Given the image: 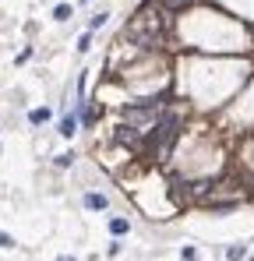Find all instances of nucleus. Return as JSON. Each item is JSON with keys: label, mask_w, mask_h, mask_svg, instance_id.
<instances>
[{"label": "nucleus", "mask_w": 254, "mask_h": 261, "mask_svg": "<svg viewBox=\"0 0 254 261\" xmlns=\"http://www.w3.org/2000/svg\"><path fill=\"white\" fill-rule=\"evenodd\" d=\"M180 127H184V117L173 113V109H162L159 120L152 124V131L145 134V148H141V156H145V159H159V156H166V152H169V145L177 141Z\"/></svg>", "instance_id": "f257e3e1"}, {"label": "nucleus", "mask_w": 254, "mask_h": 261, "mask_svg": "<svg viewBox=\"0 0 254 261\" xmlns=\"http://www.w3.org/2000/svg\"><path fill=\"white\" fill-rule=\"evenodd\" d=\"M162 32H166V18H162V7L155 11V7L148 4V7H141V11H138V14L131 18V25H127V39H131L134 46H155Z\"/></svg>", "instance_id": "f03ea898"}, {"label": "nucleus", "mask_w": 254, "mask_h": 261, "mask_svg": "<svg viewBox=\"0 0 254 261\" xmlns=\"http://www.w3.org/2000/svg\"><path fill=\"white\" fill-rule=\"evenodd\" d=\"M113 141H120L124 148H131V152H141V148H145V131H138L131 124H120L113 131Z\"/></svg>", "instance_id": "7ed1b4c3"}, {"label": "nucleus", "mask_w": 254, "mask_h": 261, "mask_svg": "<svg viewBox=\"0 0 254 261\" xmlns=\"http://www.w3.org/2000/svg\"><path fill=\"white\" fill-rule=\"evenodd\" d=\"M155 4H159L166 14H177V11H187V7H194L198 0H155Z\"/></svg>", "instance_id": "20e7f679"}, {"label": "nucleus", "mask_w": 254, "mask_h": 261, "mask_svg": "<svg viewBox=\"0 0 254 261\" xmlns=\"http://www.w3.org/2000/svg\"><path fill=\"white\" fill-rule=\"evenodd\" d=\"M106 205H110L106 194H96V191H92V194H85V208H92V212H106Z\"/></svg>", "instance_id": "39448f33"}, {"label": "nucleus", "mask_w": 254, "mask_h": 261, "mask_svg": "<svg viewBox=\"0 0 254 261\" xmlns=\"http://www.w3.org/2000/svg\"><path fill=\"white\" fill-rule=\"evenodd\" d=\"M127 230H131V222H127V219H110V233L113 237H124Z\"/></svg>", "instance_id": "423d86ee"}, {"label": "nucleus", "mask_w": 254, "mask_h": 261, "mask_svg": "<svg viewBox=\"0 0 254 261\" xmlns=\"http://www.w3.org/2000/svg\"><path fill=\"white\" fill-rule=\"evenodd\" d=\"M28 120H32V124H46V120H50V109H46V106L32 109V113H28Z\"/></svg>", "instance_id": "0eeeda50"}, {"label": "nucleus", "mask_w": 254, "mask_h": 261, "mask_svg": "<svg viewBox=\"0 0 254 261\" xmlns=\"http://www.w3.org/2000/svg\"><path fill=\"white\" fill-rule=\"evenodd\" d=\"M74 127H78V120H74V117L67 113V117L60 120V134H64V138H71V134H74Z\"/></svg>", "instance_id": "6e6552de"}, {"label": "nucleus", "mask_w": 254, "mask_h": 261, "mask_svg": "<svg viewBox=\"0 0 254 261\" xmlns=\"http://www.w3.org/2000/svg\"><path fill=\"white\" fill-rule=\"evenodd\" d=\"M71 11H74L71 4H57V7H53V18H57V21H67V18H71Z\"/></svg>", "instance_id": "1a4fd4ad"}, {"label": "nucleus", "mask_w": 254, "mask_h": 261, "mask_svg": "<svg viewBox=\"0 0 254 261\" xmlns=\"http://www.w3.org/2000/svg\"><path fill=\"white\" fill-rule=\"evenodd\" d=\"M106 18H110L106 11H99V14H92V21H89V32H96V28H103V25H106Z\"/></svg>", "instance_id": "9d476101"}, {"label": "nucleus", "mask_w": 254, "mask_h": 261, "mask_svg": "<svg viewBox=\"0 0 254 261\" xmlns=\"http://www.w3.org/2000/svg\"><path fill=\"white\" fill-rule=\"evenodd\" d=\"M244 254H247V251H244V244H237V247H230V251H226V258H230V261H240Z\"/></svg>", "instance_id": "9b49d317"}, {"label": "nucleus", "mask_w": 254, "mask_h": 261, "mask_svg": "<svg viewBox=\"0 0 254 261\" xmlns=\"http://www.w3.org/2000/svg\"><path fill=\"white\" fill-rule=\"evenodd\" d=\"M89 46H92V32H85V35H81V39H78V50L85 53V50H89Z\"/></svg>", "instance_id": "f8f14e48"}, {"label": "nucleus", "mask_w": 254, "mask_h": 261, "mask_svg": "<svg viewBox=\"0 0 254 261\" xmlns=\"http://www.w3.org/2000/svg\"><path fill=\"white\" fill-rule=\"evenodd\" d=\"M180 258H184V261H198V251H194V247H184Z\"/></svg>", "instance_id": "ddd939ff"}, {"label": "nucleus", "mask_w": 254, "mask_h": 261, "mask_svg": "<svg viewBox=\"0 0 254 261\" xmlns=\"http://www.w3.org/2000/svg\"><path fill=\"white\" fill-rule=\"evenodd\" d=\"M0 247H14V240H11V233H0Z\"/></svg>", "instance_id": "4468645a"}, {"label": "nucleus", "mask_w": 254, "mask_h": 261, "mask_svg": "<svg viewBox=\"0 0 254 261\" xmlns=\"http://www.w3.org/2000/svg\"><path fill=\"white\" fill-rule=\"evenodd\" d=\"M57 261H78V258H71V254H60V258H57Z\"/></svg>", "instance_id": "2eb2a0df"}, {"label": "nucleus", "mask_w": 254, "mask_h": 261, "mask_svg": "<svg viewBox=\"0 0 254 261\" xmlns=\"http://www.w3.org/2000/svg\"><path fill=\"white\" fill-rule=\"evenodd\" d=\"M81 4H85V0H81Z\"/></svg>", "instance_id": "dca6fc26"}]
</instances>
